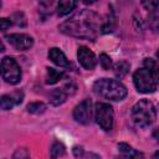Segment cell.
Wrapping results in <instances>:
<instances>
[{
  "label": "cell",
  "instance_id": "ffe728a7",
  "mask_svg": "<svg viewBox=\"0 0 159 159\" xmlns=\"http://www.w3.org/2000/svg\"><path fill=\"white\" fill-rule=\"evenodd\" d=\"M27 111L34 114H40L46 111V106L42 102H32L27 106Z\"/></svg>",
  "mask_w": 159,
  "mask_h": 159
},
{
  "label": "cell",
  "instance_id": "5b68a950",
  "mask_svg": "<svg viewBox=\"0 0 159 159\" xmlns=\"http://www.w3.org/2000/svg\"><path fill=\"white\" fill-rule=\"evenodd\" d=\"M94 118L97 124L103 130H111L113 128L114 112L111 104L108 103H97L94 107Z\"/></svg>",
  "mask_w": 159,
  "mask_h": 159
},
{
  "label": "cell",
  "instance_id": "52a82bcc",
  "mask_svg": "<svg viewBox=\"0 0 159 159\" xmlns=\"http://www.w3.org/2000/svg\"><path fill=\"white\" fill-rule=\"evenodd\" d=\"M6 41L19 51L30 50L34 46V39L26 34H10L5 36Z\"/></svg>",
  "mask_w": 159,
  "mask_h": 159
},
{
  "label": "cell",
  "instance_id": "3957f363",
  "mask_svg": "<svg viewBox=\"0 0 159 159\" xmlns=\"http://www.w3.org/2000/svg\"><path fill=\"white\" fill-rule=\"evenodd\" d=\"M157 117L154 104L148 99H140L132 108V119L138 127H149Z\"/></svg>",
  "mask_w": 159,
  "mask_h": 159
},
{
  "label": "cell",
  "instance_id": "5bb4252c",
  "mask_svg": "<svg viewBox=\"0 0 159 159\" xmlns=\"http://www.w3.org/2000/svg\"><path fill=\"white\" fill-rule=\"evenodd\" d=\"M147 22H148L149 29L153 32L159 34V9H155V10L149 11Z\"/></svg>",
  "mask_w": 159,
  "mask_h": 159
},
{
  "label": "cell",
  "instance_id": "4fadbf2b",
  "mask_svg": "<svg viewBox=\"0 0 159 159\" xmlns=\"http://www.w3.org/2000/svg\"><path fill=\"white\" fill-rule=\"evenodd\" d=\"M118 150L122 154L123 159H144L143 153L133 149L127 143H119L118 144Z\"/></svg>",
  "mask_w": 159,
  "mask_h": 159
},
{
  "label": "cell",
  "instance_id": "7a4b0ae2",
  "mask_svg": "<svg viewBox=\"0 0 159 159\" xmlns=\"http://www.w3.org/2000/svg\"><path fill=\"white\" fill-rule=\"evenodd\" d=\"M93 92L109 101H122L127 96V88L117 80L99 78L93 84Z\"/></svg>",
  "mask_w": 159,
  "mask_h": 159
},
{
  "label": "cell",
  "instance_id": "6da1fadb",
  "mask_svg": "<svg viewBox=\"0 0 159 159\" xmlns=\"http://www.w3.org/2000/svg\"><path fill=\"white\" fill-rule=\"evenodd\" d=\"M102 25L103 22L101 21V17L94 11L84 9L62 22L60 25V30L73 37L94 40L102 31Z\"/></svg>",
  "mask_w": 159,
  "mask_h": 159
},
{
  "label": "cell",
  "instance_id": "2e32d148",
  "mask_svg": "<svg viewBox=\"0 0 159 159\" xmlns=\"http://www.w3.org/2000/svg\"><path fill=\"white\" fill-rule=\"evenodd\" d=\"M144 67L150 71L157 84H159V62L153 60V58H145L144 60Z\"/></svg>",
  "mask_w": 159,
  "mask_h": 159
},
{
  "label": "cell",
  "instance_id": "603a6c76",
  "mask_svg": "<svg viewBox=\"0 0 159 159\" xmlns=\"http://www.w3.org/2000/svg\"><path fill=\"white\" fill-rule=\"evenodd\" d=\"M142 4L147 10H150V11L159 9V1H143Z\"/></svg>",
  "mask_w": 159,
  "mask_h": 159
},
{
  "label": "cell",
  "instance_id": "d6986e66",
  "mask_svg": "<svg viewBox=\"0 0 159 159\" xmlns=\"http://www.w3.org/2000/svg\"><path fill=\"white\" fill-rule=\"evenodd\" d=\"M66 153V148L62 143L60 142H55L52 145H51V149H50V155L52 159H57L58 157H62L63 154Z\"/></svg>",
  "mask_w": 159,
  "mask_h": 159
},
{
  "label": "cell",
  "instance_id": "ba28073f",
  "mask_svg": "<svg viewBox=\"0 0 159 159\" xmlns=\"http://www.w3.org/2000/svg\"><path fill=\"white\" fill-rule=\"evenodd\" d=\"M73 118L80 124H88L92 119V102L84 99L77 104L73 109Z\"/></svg>",
  "mask_w": 159,
  "mask_h": 159
},
{
  "label": "cell",
  "instance_id": "277c9868",
  "mask_svg": "<svg viewBox=\"0 0 159 159\" xmlns=\"http://www.w3.org/2000/svg\"><path fill=\"white\" fill-rule=\"evenodd\" d=\"M133 82L138 92L140 93H152L157 88V82L153 78L150 71L145 67L139 68L133 75Z\"/></svg>",
  "mask_w": 159,
  "mask_h": 159
},
{
  "label": "cell",
  "instance_id": "9c48e42d",
  "mask_svg": "<svg viewBox=\"0 0 159 159\" xmlns=\"http://www.w3.org/2000/svg\"><path fill=\"white\" fill-rule=\"evenodd\" d=\"M77 58H78V62L81 63V66L86 70H93L96 67V63H97V60H96V56L94 53L86 46H80L78 47V51H77Z\"/></svg>",
  "mask_w": 159,
  "mask_h": 159
},
{
  "label": "cell",
  "instance_id": "30bf717a",
  "mask_svg": "<svg viewBox=\"0 0 159 159\" xmlns=\"http://www.w3.org/2000/svg\"><path fill=\"white\" fill-rule=\"evenodd\" d=\"M48 58L57 66L60 67H65V68H71L72 63L70 62V60L66 57V55L57 47H52L48 51Z\"/></svg>",
  "mask_w": 159,
  "mask_h": 159
},
{
  "label": "cell",
  "instance_id": "cb8c5ba5",
  "mask_svg": "<svg viewBox=\"0 0 159 159\" xmlns=\"http://www.w3.org/2000/svg\"><path fill=\"white\" fill-rule=\"evenodd\" d=\"M0 22H1V30H2V31L7 30V27H10V25L12 24L11 20H10V19H6V17H2V19L0 20Z\"/></svg>",
  "mask_w": 159,
  "mask_h": 159
},
{
  "label": "cell",
  "instance_id": "7402d4cb",
  "mask_svg": "<svg viewBox=\"0 0 159 159\" xmlns=\"http://www.w3.org/2000/svg\"><path fill=\"white\" fill-rule=\"evenodd\" d=\"M12 19H14V20H11V22H15L16 25H20V26H25V25H26V19H25V16H24L22 12H16V14H14Z\"/></svg>",
  "mask_w": 159,
  "mask_h": 159
},
{
  "label": "cell",
  "instance_id": "e0dca14e",
  "mask_svg": "<svg viewBox=\"0 0 159 159\" xmlns=\"http://www.w3.org/2000/svg\"><path fill=\"white\" fill-rule=\"evenodd\" d=\"M63 77V72L55 70V68H47V73H46V83L47 84H55L56 82H58L61 78Z\"/></svg>",
  "mask_w": 159,
  "mask_h": 159
},
{
  "label": "cell",
  "instance_id": "44dd1931",
  "mask_svg": "<svg viewBox=\"0 0 159 159\" xmlns=\"http://www.w3.org/2000/svg\"><path fill=\"white\" fill-rule=\"evenodd\" d=\"M99 62H101V66L104 68V70H111L113 63H112V60L108 55L106 53H101L99 55Z\"/></svg>",
  "mask_w": 159,
  "mask_h": 159
},
{
  "label": "cell",
  "instance_id": "9a60e30c",
  "mask_svg": "<svg viewBox=\"0 0 159 159\" xmlns=\"http://www.w3.org/2000/svg\"><path fill=\"white\" fill-rule=\"evenodd\" d=\"M77 6V2L76 1H72V0H63V1H60L57 4V14L60 16H65L67 14H70L75 7Z\"/></svg>",
  "mask_w": 159,
  "mask_h": 159
},
{
  "label": "cell",
  "instance_id": "8992f818",
  "mask_svg": "<svg viewBox=\"0 0 159 159\" xmlns=\"http://www.w3.org/2000/svg\"><path fill=\"white\" fill-rule=\"evenodd\" d=\"M1 75L5 82L16 84L21 81V68L12 57H4L1 60Z\"/></svg>",
  "mask_w": 159,
  "mask_h": 159
},
{
  "label": "cell",
  "instance_id": "7c38bea8",
  "mask_svg": "<svg viewBox=\"0 0 159 159\" xmlns=\"http://www.w3.org/2000/svg\"><path fill=\"white\" fill-rule=\"evenodd\" d=\"M68 88H71V86L67 84V86H65L63 88L53 89V91L51 92V94H50V101H51V103H52L53 106H60V104H62V103L67 99V97H68V94H70Z\"/></svg>",
  "mask_w": 159,
  "mask_h": 159
},
{
  "label": "cell",
  "instance_id": "d4e9b609",
  "mask_svg": "<svg viewBox=\"0 0 159 159\" xmlns=\"http://www.w3.org/2000/svg\"><path fill=\"white\" fill-rule=\"evenodd\" d=\"M152 159H159V150H158V152H155V153L153 154Z\"/></svg>",
  "mask_w": 159,
  "mask_h": 159
},
{
  "label": "cell",
  "instance_id": "8fae6325",
  "mask_svg": "<svg viewBox=\"0 0 159 159\" xmlns=\"http://www.w3.org/2000/svg\"><path fill=\"white\" fill-rule=\"evenodd\" d=\"M22 98H24L22 92H14L11 94H4L1 97V109L4 111L11 109L14 106L20 104L22 102Z\"/></svg>",
  "mask_w": 159,
  "mask_h": 159
},
{
  "label": "cell",
  "instance_id": "ac0fdd59",
  "mask_svg": "<svg viewBox=\"0 0 159 159\" xmlns=\"http://www.w3.org/2000/svg\"><path fill=\"white\" fill-rule=\"evenodd\" d=\"M129 68H130V65L127 61H119L114 66V73L118 78H123L129 72Z\"/></svg>",
  "mask_w": 159,
  "mask_h": 159
},
{
  "label": "cell",
  "instance_id": "484cf974",
  "mask_svg": "<svg viewBox=\"0 0 159 159\" xmlns=\"http://www.w3.org/2000/svg\"><path fill=\"white\" fill-rule=\"evenodd\" d=\"M157 56H158V58H159V51H158V52H157Z\"/></svg>",
  "mask_w": 159,
  "mask_h": 159
}]
</instances>
